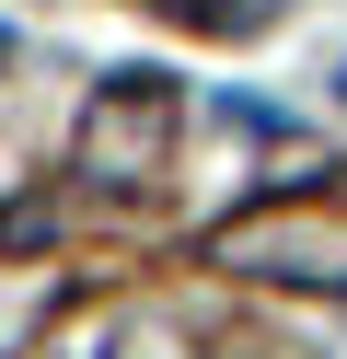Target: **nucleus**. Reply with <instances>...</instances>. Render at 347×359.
Returning a JSON list of instances; mask_svg holds the SVG:
<instances>
[{
    "mask_svg": "<svg viewBox=\"0 0 347 359\" xmlns=\"http://www.w3.org/2000/svg\"><path fill=\"white\" fill-rule=\"evenodd\" d=\"M162 140H174V81H162V70H116L104 93H93L81 163H93V174H151Z\"/></svg>",
    "mask_w": 347,
    "mask_h": 359,
    "instance_id": "f257e3e1",
    "label": "nucleus"
},
{
    "mask_svg": "<svg viewBox=\"0 0 347 359\" xmlns=\"http://www.w3.org/2000/svg\"><path fill=\"white\" fill-rule=\"evenodd\" d=\"M220 266H254V278H347V232L324 209H266V220H231Z\"/></svg>",
    "mask_w": 347,
    "mask_h": 359,
    "instance_id": "f03ea898",
    "label": "nucleus"
},
{
    "mask_svg": "<svg viewBox=\"0 0 347 359\" xmlns=\"http://www.w3.org/2000/svg\"><path fill=\"white\" fill-rule=\"evenodd\" d=\"M0 70H12V24H0Z\"/></svg>",
    "mask_w": 347,
    "mask_h": 359,
    "instance_id": "7ed1b4c3",
    "label": "nucleus"
},
{
    "mask_svg": "<svg viewBox=\"0 0 347 359\" xmlns=\"http://www.w3.org/2000/svg\"><path fill=\"white\" fill-rule=\"evenodd\" d=\"M336 104H347V70H336Z\"/></svg>",
    "mask_w": 347,
    "mask_h": 359,
    "instance_id": "20e7f679",
    "label": "nucleus"
}]
</instances>
